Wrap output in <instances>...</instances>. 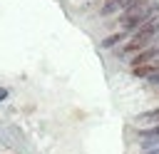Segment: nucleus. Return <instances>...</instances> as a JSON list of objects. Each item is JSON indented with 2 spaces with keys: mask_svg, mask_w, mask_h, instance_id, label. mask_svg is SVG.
I'll list each match as a JSON object with an SVG mask.
<instances>
[{
  "mask_svg": "<svg viewBox=\"0 0 159 154\" xmlns=\"http://www.w3.org/2000/svg\"><path fill=\"white\" fill-rule=\"evenodd\" d=\"M157 17H159V0H147V2L137 5V7H132V10H124V12L117 17V27H119L122 32L132 35V32H137L139 27L149 25V22L157 20Z\"/></svg>",
  "mask_w": 159,
  "mask_h": 154,
  "instance_id": "f257e3e1",
  "label": "nucleus"
},
{
  "mask_svg": "<svg viewBox=\"0 0 159 154\" xmlns=\"http://www.w3.org/2000/svg\"><path fill=\"white\" fill-rule=\"evenodd\" d=\"M157 60H159V40L154 45H149L147 50L137 52L134 57H129L127 62H129V67H139V65H149V62H157Z\"/></svg>",
  "mask_w": 159,
  "mask_h": 154,
  "instance_id": "f03ea898",
  "label": "nucleus"
},
{
  "mask_svg": "<svg viewBox=\"0 0 159 154\" xmlns=\"http://www.w3.org/2000/svg\"><path fill=\"white\" fill-rule=\"evenodd\" d=\"M142 2H147V0H109V2L102 5V15H114V12L122 15L124 10H132V7L142 5Z\"/></svg>",
  "mask_w": 159,
  "mask_h": 154,
  "instance_id": "7ed1b4c3",
  "label": "nucleus"
},
{
  "mask_svg": "<svg viewBox=\"0 0 159 154\" xmlns=\"http://www.w3.org/2000/svg\"><path fill=\"white\" fill-rule=\"evenodd\" d=\"M127 37H129V35H127V32H122V30H119V32H112V35H107V37H104V40H102V42H99V45H102V47H104V50H109V47H117V45H119V42H124V40H127Z\"/></svg>",
  "mask_w": 159,
  "mask_h": 154,
  "instance_id": "20e7f679",
  "label": "nucleus"
},
{
  "mask_svg": "<svg viewBox=\"0 0 159 154\" xmlns=\"http://www.w3.org/2000/svg\"><path fill=\"white\" fill-rule=\"evenodd\" d=\"M147 82H149V84H157V87H159V72H157V75H154V77H149V79H147Z\"/></svg>",
  "mask_w": 159,
  "mask_h": 154,
  "instance_id": "39448f33",
  "label": "nucleus"
},
{
  "mask_svg": "<svg viewBox=\"0 0 159 154\" xmlns=\"http://www.w3.org/2000/svg\"><path fill=\"white\" fill-rule=\"evenodd\" d=\"M2 99H7V89H5V87H0V102H2Z\"/></svg>",
  "mask_w": 159,
  "mask_h": 154,
  "instance_id": "423d86ee",
  "label": "nucleus"
}]
</instances>
